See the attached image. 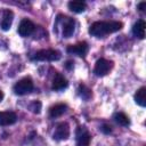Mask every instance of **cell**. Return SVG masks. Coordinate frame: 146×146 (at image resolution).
<instances>
[{
    "instance_id": "cell-1",
    "label": "cell",
    "mask_w": 146,
    "mask_h": 146,
    "mask_svg": "<svg viewBox=\"0 0 146 146\" xmlns=\"http://www.w3.org/2000/svg\"><path fill=\"white\" fill-rule=\"evenodd\" d=\"M122 27V23L121 22H115V21H111V22H95L94 24H91L90 29H89V33L94 36L97 38H102L106 34L110 33H114L119 30H121Z\"/></svg>"
},
{
    "instance_id": "cell-2",
    "label": "cell",
    "mask_w": 146,
    "mask_h": 146,
    "mask_svg": "<svg viewBox=\"0 0 146 146\" xmlns=\"http://www.w3.org/2000/svg\"><path fill=\"white\" fill-rule=\"evenodd\" d=\"M57 23H60V30H62V35L63 38H70L75 30V22L71 17H62L59 16L57 18Z\"/></svg>"
},
{
    "instance_id": "cell-3",
    "label": "cell",
    "mask_w": 146,
    "mask_h": 146,
    "mask_svg": "<svg viewBox=\"0 0 146 146\" xmlns=\"http://www.w3.org/2000/svg\"><path fill=\"white\" fill-rule=\"evenodd\" d=\"M60 58V52L54 49H42L34 54L33 59L35 60H58Z\"/></svg>"
},
{
    "instance_id": "cell-4",
    "label": "cell",
    "mask_w": 146,
    "mask_h": 146,
    "mask_svg": "<svg viewBox=\"0 0 146 146\" xmlns=\"http://www.w3.org/2000/svg\"><path fill=\"white\" fill-rule=\"evenodd\" d=\"M33 90V81L30 78H24L16 82L14 86V91L16 95H26Z\"/></svg>"
},
{
    "instance_id": "cell-5",
    "label": "cell",
    "mask_w": 146,
    "mask_h": 146,
    "mask_svg": "<svg viewBox=\"0 0 146 146\" xmlns=\"http://www.w3.org/2000/svg\"><path fill=\"white\" fill-rule=\"evenodd\" d=\"M113 66V63L105 59V58H100L96 62V65H95V68H94V73L97 75V76H104L106 75L111 68Z\"/></svg>"
},
{
    "instance_id": "cell-6",
    "label": "cell",
    "mask_w": 146,
    "mask_h": 146,
    "mask_svg": "<svg viewBox=\"0 0 146 146\" xmlns=\"http://www.w3.org/2000/svg\"><path fill=\"white\" fill-rule=\"evenodd\" d=\"M91 140V135L86 127H79L76 129V145L78 146H89Z\"/></svg>"
},
{
    "instance_id": "cell-7",
    "label": "cell",
    "mask_w": 146,
    "mask_h": 146,
    "mask_svg": "<svg viewBox=\"0 0 146 146\" xmlns=\"http://www.w3.org/2000/svg\"><path fill=\"white\" fill-rule=\"evenodd\" d=\"M34 30H35L34 24H33L30 19L24 18V19H22L21 23H19V26H18V34H19L21 36H29V35H31V34L34 32Z\"/></svg>"
},
{
    "instance_id": "cell-8",
    "label": "cell",
    "mask_w": 146,
    "mask_h": 146,
    "mask_svg": "<svg viewBox=\"0 0 146 146\" xmlns=\"http://www.w3.org/2000/svg\"><path fill=\"white\" fill-rule=\"evenodd\" d=\"M70 136V128H68V124L65 123V122H62L59 123L57 127H56V130L54 132V138L56 140H65L67 139Z\"/></svg>"
},
{
    "instance_id": "cell-9",
    "label": "cell",
    "mask_w": 146,
    "mask_h": 146,
    "mask_svg": "<svg viewBox=\"0 0 146 146\" xmlns=\"http://www.w3.org/2000/svg\"><path fill=\"white\" fill-rule=\"evenodd\" d=\"M66 51L68 54H73V55H78V56H86V54L88 52V44L87 42H79L76 44H71L67 47Z\"/></svg>"
},
{
    "instance_id": "cell-10",
    "label": "cell",
    "mask_w": 146,
    "mask_h": 146,
    "mask_svg": "<svg viewBox=\"0 0 146 146\" xmlns=\"http://www.w3.org/2000/svg\"><path fill=\"white\" fill-rule=\"evenodd\" d=\"M17 121V116L14 112L6 111L0 112V125H9Z\"/></svg>"
},
{
    "instance_id": "cell-11",
    "label": "cell",
    "mask_w": 146,
    "mask_h": 146,
    "mask_svg": "<svg viewBox=\"0 0 146 146\" xmlns=\"http://www.w3.org/2000/svg\"><path fill=\"white\" fill-rule=\"evenodd\" d=\"M14 19V14L9 9H5L2 13V19H1V29L3 31H8L13 24Z\"/></svg>"
},
{
    "instance_id": "cell-12",
    "label": "cell",
    "mask_w": 146,
    "mask_h": 146,
    "mask_svg": "<svg viewBox=\"0 0 146 146\" xmlns=\"http://www.w3.org/2000/svg\"><path fill=\"white\" fill-rule=\"evenodd\" d=\"M68 82L67 80L64 78V75H62L60 73H57L52 80V89L54 90H63L67 87Z\"/></svg>"
},
{
    "instance_id": "cell-13",
    "label": "cell",
    "mask_w": 146,
    "mask_h": 146,
    "mask_svg": "<svg viewBox=\"0 0 146 146\" xmlns=\"http://www.w3.org/2000/svg\"><path fill=\"white\" fill-rule=\"evenodd\" d=\"M145 22L143 19H139L135 23L133 27H132V33L135 36L139 38V39H144L145 38Z\"/></svg>"
},
{
    "instance_id": "cell-14",
    "label": "cell",
    "mask_w": 146,
    "mask_h": 146,
    "mask_svg": "<svg viewBox=\"0 0 146 146\" xmlns=\"http://www.w3.org/2000/svg\"><path fill=\"white\" fill-rule=\"evenodd\" d=\"M67 110V106L65 104H56L52 107H50L49 110V115L50 117H58L60 115H63Z\"/></svg>"
},
{
    "instance_id": "cell-15",
    "label": "cell",
    "mask_w": 146,
    "mask_h": 146,
    "mask_svg": "<svg viewBox=\"0 0 146 146\" xmlns=\"http://www.w3.org/2000/svg\"><path fill=\"white\" fill-rule=\"evenodd\" d=\"M87 8L86 2L83 1H79V0H74V1H70L68 2V9L72 10L73 13H82Z\"/></svg>"
},
{
    "instance_id": "cell-16",
    "label": "cell",
    "mask_w": 146,
    "mask_h": 146,
    "mask_svg": "<svg viewBox=\"0 0 146 146\" xmlns=\"http://www.w3.org/2000/svg\"><path fill=\"white\" fill-rule=\"evenodd\" d=\"M135 102L139 105V106H145L146 105V88L141 87L140 89L137 90V92L135 94Z\"/></svg>"
},
{
    "instance_id": "cell-17",
    "label": "cell",
    "mask_w": 146,
    "mask_h": 146,
    "mask_svg": "<svg viewBox=\"0 0 146 146\" xmlns=\"http://www.w3.org/2000/svg\"><path fill=\"white\" fill-rule=\"evenodd\" d=\"M114 120L116 123H119L120 125H123V127H128L130 124V120L124 113H116L114 115Z\"/></svg>"
},
{
    "instance_id": "cell-18",
    "label": "cell",
    "mask_w": 146,
    "mask_h": 146,
    "mask_svg": "<svg viewBox=\"0 0 146 146\" xmlns=\"http://www.w3.org/2000/svg\"><path fill=\"white\" fill-rule=\"evenodd\" d=\"M78 91H79L80 97L83 98V99H86V100H88V99L91 97V90H90L89 88H87L84 84H80Z\"/></svg>"
},
{
    "instance_id": "cell-19",
    "label": "cell",
    "mask_w": 146,
    "mask_h": 146,
    "mask_svg": "<svg viewBox=\"0 0 146 146\" xmlns=\"http://www.w3.org/2000/svg\"><path fill=\"white\" fill-rule=\"evenodd\" d=\"M30 108L32 110V112H33V113H40V110H41V103H40L39 100L33 102V103L31 104Z\"/></svg>"
},
{
    "instance_id": "cell-20",
    "label": "cell",
    "mask_w": 146,
    "mask_h": 146,
    "mask_svg": "<svg viewBox=\"0 0 146 146\" xmlns=\"http://www.w3.org/2000/svg\"><path fill=\"white\" fill-rule=\"evenodd\" d=\"M100 130H102L104 133H110V132L112 131L111 127H110V125H107V124H103V125H102V128H100Z\"/></svg>"
},
{
    "instance_id": "cell-21",
    "label": "cell",
    "mask_w": 146,
    "mask_h": 146,
    "mask_svg": "<svg viewBox=\"0 0 146 146\" xmlns=\"http://www.w3.org/2000/svg\"><path fill=\"white\" fill-rule=\"evenodd\" d=\"M145 7H146V2H145V1H143V2H140V3L138 5V9H139L140 11H144V10H145Z\"/></svg>"
},
{
    "instance_id": "cell-22",
    "label": "cell",
    "mask_w": 146,
    "mask_h": 146,
    "mask_svg": "<svg viewBox=\"0 0 146 146\" xmlns=\"http://www.w3.org/2000/svg\"><path fill=\"white\" fill-rule=\"evenodd\" d=\"M2 99H3V92H2L1 90H0V102H1Z\"/></svg>"
}]
</instances>
